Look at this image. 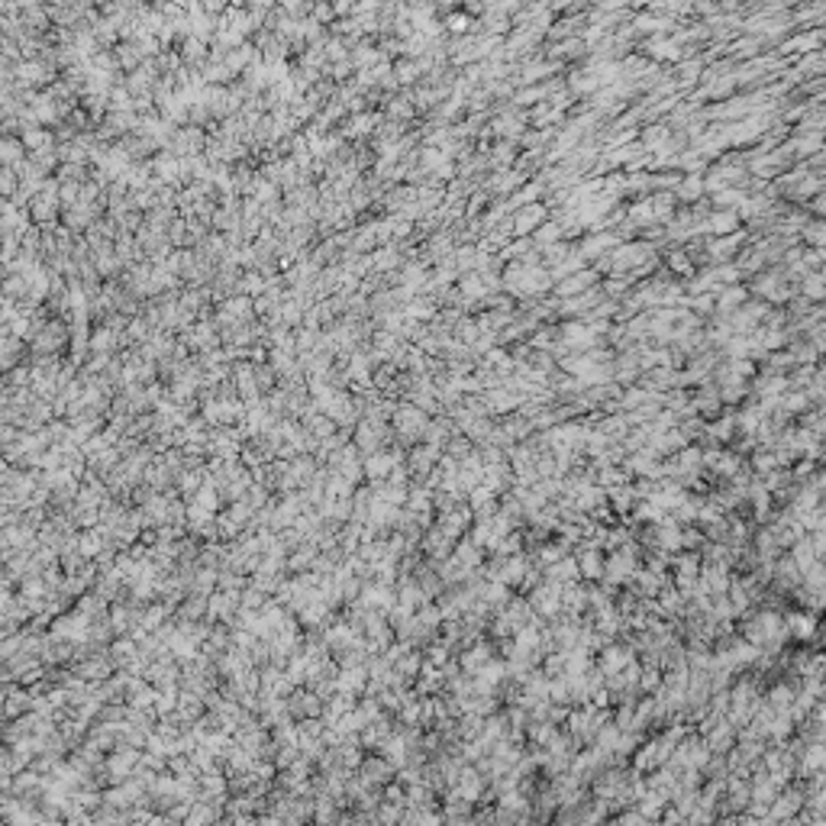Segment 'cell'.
Here are the masks:
<instances>
[{
	"label": "cell",
	"instance_id": "cell-1",
	"mask_svg": "<svg viewBox=\"0 0 826 826\" xmlns=\"http://www.w3.org/2000/svg\"><path fill=\"white\" fill-rule=\"evenodd\" d=\"M390 420H394V426H397L404 436H410V433H420V429H426V410L413 407L410 400H400Z\"/></svg>",
	"mask_w": 826,
	"mask_h": 826
},
{
	"label": "cell",
	"instance_id": "cell-2",
	"mask_svg": "<svg viewBox=\"0 0 826 826\" xmlns=\"http://www.w3.org/2000/svg\"><path fill=\"white\" fill-rule=\"evenodd\" d=\"M381 120L384 116L381 113H352L349 120H345V126H343V136H352V139H365V136H371V132L381 126Z\"/></svg>",
	"mask_w": 826,
	"mask_h": 826
},
{
	"label": "cell",
	"instance_id": "cell-3",
	"mask_svg": "<svg viewBox=\"0 0 826 826\" xmlns=\"http://www.w3.org/2000/svg\"><path fill=\"white\" fill-rule=\"evenodd\" d=\"M120 345H123V333H113V329H107V326H94V336H91V352L94 355L110 359Z\"/></svg>",
	"mask_w": 826,
	"mask_h": 826
},
{
	"label": "cell",
	"instance_id": "cell-4",
	"mask_svg": "<svg viewBox=\"0 0 826 826\" xmlns=\"http://www.w3.org/2000/svg\"><path fill=\"white\" fill-rule=\"evenodd\" d=\"M371 261H375V275H394L397 268H404V255L397 252V245H381L371 252Z\"/></svg>",
	"mask_w": 826,
	"mask_h": 826
},
{
	"label": "cell",
	"instance_id": "cell-5",
	"mask_svg": "<svg viewBox=\"0 0 826 826\" xmlns=\"http://www.w3.org/2000/svg\"><path fill=\"white\" fill-rule=\"evenodd\" d=\"M113 55H116V65H120L123 71H130V75L142 68V61H146V58H142V52H139L136 42H120Z\"/></svg>",
	"mask_w": 826,
	"mask_h": 826
},
{
	"label": "cell",
	"instance_id": "cell-6",
	"mask_svg": "<svg viewBox=\"0 0 826 826\" xmlns=\"http://www.w3.org/2000/svg\"><path fill=\"white\" fill-rule=\"evenodd\" d=\"M0 155H4V168H16L20 161L26 159V146L20 136H4V146H0Z\"/></svg>",
	"mask_w": 826,
	"mask_h": 826
},
{
	"label": "cell",
	"instance_id": "cell-7",
	"mask_svg": "<svg viewBox=\"0 0 826 826\" xmlns=\"http://www.w3.org/2000/svg\"><path fill=\"white\" fill-rule=\"evenodd\" d=\"M239 291L245 294V297H261V294L268 291V278L261 275V271H245L242 278H239Z\"/></svg>",
	"mask_w": 826,
	"mask_h": 826
},
{
	"label": "cell",
	"instance_id": "cell-8",
	"mask_svg": "<svg viewBox=\"0 0 826 826\" xmlns=\"http://www.w3.org/2000/svg\"><path fill=\"white\" fill-rule=\"evenodd\" d=\"M20 139H23V146H26V152H30V155L55 142L52 132H46L42 126H30V130H23V132H20Z\"/></svg>",
	"mask_w": 826,
	"mask_h": 826
},
{
	"label": "cell",
	"instance_id": "cell-9",
	"mask_svg": "<svg viewBox=\"0 0 826 826\" xmlns=\"http://www.w3.org/2000/svg\"><path fill=\"white\" fill-rule=\"evenodd\" d=\"M536 223H543V207L539 204H529V207H520L517 210V216H513V226H517V233H526V230H533Z\"/></svg>",
	"mask_w": 826,
	"mask_h": 826
},
{
	"label": "cell",
	"instance_id": "cell-10",
	"mask_svg": "<svg viewBox=\"0 0 826 826\" xmlns=\"http://www.w3.org/2000/svg\"><path fill=\"white\" fill-rule=\"evenodd\" d=\"M423 71H420V65L413 58H397L394 61V78H397V85L400 87H410V85H417V78H420Z\"/></svg>",
	"mask_w": 826,
	"mask_h": 826
},
{
	"label": "cell",
	"instance_id": "cell-11",
	"mask_svg": "<svg viewBox=\"0 0 826 826\" xmlns=\"http://www.w3.org/2000/svg\"><path fill=\"white\" fill-rule=\"evenodd\" d=\"M484 288H488V281H484L478 271H468V275L459 278V291L465 294V297H481Z\"/></svg>",
	"mask_w": 826,
	"mask_h": 826
},
{
	"label": "cell",
	"instance_id": "cell-12",
	"mask_svg": "<svg viewBox=\"0 0 826 826\" xmlns=\"http://www.w3.org/2000/svg\"><path fill=\"white\" fill-rule=\"evenodd\" d=\"M591 278H594V275H591V271H584V275H574V278H568V281L559 288V294H578V291H584V288H588V281H591Z\"/></svg>",
	"mask_w": 826,
	"mask_h": 826
},
{
	"label": "cell",
	"instance_id": "cell-13",
	"mask_svg": "<svg viewBox=\"0 0 826 826\" xmlns=\"http://www.w3.org/2000/svg\"><path fill=\"white\" fill-rule=\"evenodd\" d=\"M310 16H314V20H316L320 26H323V23H326V26L336 23V10L329 7V4H314V13H310Z\"/></svg>",
	"mask_w": 826,
	"mask_h": 826
},
{
	"label": "cell",
	"instance_id": "cell-14",
	"mask_svg": "<svg viewBox=\"0 0 826 826\" xmlns=\"http://www.w3.org/2000/svg\"><path fill=\"white\" fill-rule=\"evenodd\" d=\"M445 26H449L452 32H465L468 26H471V20H468V16H462V13H452L449 20H445Z\"/></svg>",
	"mask_w": 826,
	"mask_h": 826
},
{
	"label": "cell",
	"instance_id": "cell-15",
	"mask_svg": "<svg viewBox=\"0 0 826 826\" xmlns=\"http://www.w3.org/2000/svg\"><path fill=\"white\" fill-rule=\"evenodd\" d=\"M559 239V226H539V242H555Z\"/></svg>",
	"mask_w": 826,
	"mask_h": 826
},
{
	"label": "cell",
	"instance_id": "cell-16",
	"mask_svg": "<svg viewBox=\"0 0 826 826\" xmlns=\"http://www.w3.org/2000/svg\"><path fill=\"white\" fill-rule=\"evenodd\" d=\"M333 10H336V16H349V13H355V4H333Z\"/></svg>",
	"mask_w": 826,
	"mask_h": 826
},
{
	"label": "cell",
	"instance_id": "cell-17",
	"mask_svg": "<svg viewBox=\"0 0 826 826\" xmlns=\"http://www.w3.org/2000/svg\"><path fill=\"white\" fill-rule=\"evenodd\" d=\"M384 465H388L384 459H375V462H371V471H384Z\"/></svg>",
	"mask_w": 826,
	"mask_h": 826
}]
</instances>
